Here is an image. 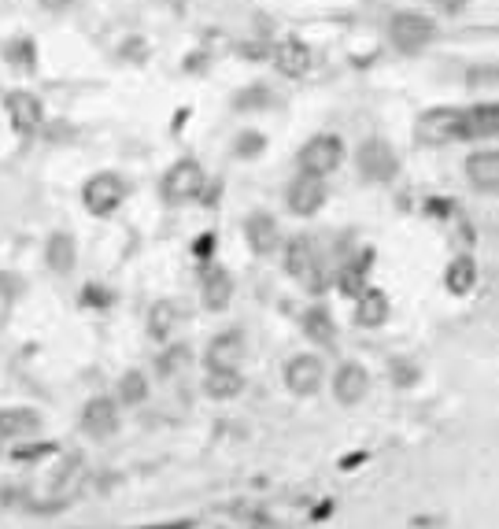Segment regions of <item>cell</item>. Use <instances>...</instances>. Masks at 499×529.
<instances>
[{"mask_svg":"<svg viewBox=\"0 0 499 529\" xmlns=\"http://www.w3.org/2000/svg\"><path fill=\"white\" fill-rule=\"evenodd\" d=\"M8 115H12V123L23 130V134H34L41 119H45V111H41V100L34 93H26V89H15L12 97H8Z\"/></svg>","mask_w":499,"mask_h":529,"instance_id":"cell-18","label":"cell"},{"mask_svg":"<svg viewBox=\"0 0 499 529\" xmlns=\"http://www.w3.org/2000/svg\"><path fill=\"white\" fill-rule=\"evenodd\" d=\"M341 160H344V141L337 134H318L300 148V171H304L307 178H318V182H322L326 174L337 171Z\"/></svg>","mask_w":499,"mask_h":529,"instance_id":"cell-1","label":"cell"},{"mask_svg":"<svg viewBox=\"0 0 499 529\" xmlns=\"http://www.w3.org/2000/svg\"><path fill=\"white\" fill-rule=\"evenodd\" d=\"M185 311L182 304H174V300H159V304H152V311H148V333L156 337V341H171L174 330L182 326Z\"/></svg>","mask_w":499,"mask_h":529,"instance_id":"cell-20","label":"cell"},{"mask_svg":"<svg viewBox=\"0 0 499 529\" xmlns=\"http://www.w3.org/2000/svg\"><path fill=\"white\" fill-rule=\"evenodd\" d=\"M300 322H304V333L315 341V345H322V348L337 345V322H333V315H329L326 304H311Z\"/></svg>","mask_w":499,"mask_h":529,"instance_id":"cell-21","label":"cell"},{"mask_svg":"<svg viewBox=\"0 0 499 529\" xmlns=\"http://www.w3.org/2000/svg\"><path fill=\"white\" fill-rule=\"evenodd\" d=\"M499 130V108L496 104H477L463 111V137H496Z\"/></svg>","mask_w":499,"mask_h":529,"instance_id":"cell-23","label":"cell"},{"mask_svg":"<svg viewBox=\"0 0 499 529\" xmlns=\"http://www.w3.org/2000/svg\"><path fill=\"white\" fill-rule=\"evenodd\" d=\"M433 4H437L440 12L444 15H459L466 8V4H470V0H433Z\"/></svg>","mask_w":499,"mask_h":529,"instance_id":"cell-33","label":"cell"},{"mask_svg":"<svg viewBox=\"0 0 499 529\" xmlns=\"http://www.w3.org/2000/svg\"><path fill=\"white\" fill-rule=\"evenodd\" d=\"M318 263H322V259H318V248L311 237H293V241L285 245V271L293 274V278H311Z\"/></svg>","mask_w":499,"mask_h":529,"instance_id":"cell-16","label":"cell"},{"mask_svg":"<svg viewBox=\"0 0 499 529\" xmlns=\"http://www.w3.org/2000/svg\"><path fill=\"white\" fill-rule=\"evenodd\" d=\"M207 174L196 160H178L171 171L163 174V200L167 204H189L204 193Z\"/></svg>","mask_w":499,"mask_h":529,"instance_id":"cell-3","label":"cell"},{"mask_svg":"<svg viewBox=\"0 0 499 529\" xmlns=\"http://www.w3.org/2000/svg\"><path fill=\"white\" fill-rule=\"evenodd\" d=\"M418 141L422 145H451L463 141V111L459 108H433L418 119Z\"/></svg>","mask_w":499,"mask_h":529,"instance_id":"cell-4","label":"cell"},{"mask_svg":"<svg viewBox=\"0 0 499 529\" xmlns=\"http://www.w3.org/2000/svg\"><path fill=\"white\" fill-rule=\"evenodd\" d=\"M82 430L89 437H97V441H104V437H111V433L119 430V407H115V400H108V396L89 400L82 407Z\"/></svg>","mask_w":499,"mask_h":529,"instance_id":"cell-11","label":"cell"},{"mask_svg":"<svg viewBox=\"0 0 499 529\" xmlns=\"http://www.w3.org/2000/svg\"><path fill=\"white\" fill-rule=\"evenodd\" d=\"M385 319H389V300H385V293L363 285V289L355 293V322H359V326H381Z\"/></svg>","mask_w":499,"mask_h":529,"instance_id":"cell-19","label":"cell"},{"mask_svg":"<svg viewBox=\"0 0 499 529\" xmlns=\"http://www.w3.org/2000/svg\"><path fill=\"white\" fill-rule=\"evenodd\" d=\"M285 204H289V211H293V215H300V219L315 215V211L326 204V182H318V178H307V174H300V178H293V182H289V189H285Z\"/></svg>","mask_w":499,"mask_h":529,"instance_id":"cell-8","label":"cell"},{"mask_svg":"<svg viewBox=\"0 0 499 529\" xmlns=\"http://www.w3.org/2000/svg\"><path fill=\"white\" fill-rule=\"evenodd\" d=\"M359 171L366 174V182H392L396 171H400V156L392 152L389 141L370 137V141L359 145Z\"/></svg>","mask_w":499,"mask_h":529,"instance_id":"cell-5","label":"cell"},{"mask_svg":"<svg viewBox=\"0 0 499 529\" xmlns=\"http://www.w3.org/2000/svg\"><path fill=\"white\" fill-rule=\"evenodd\" d=\"M74 0H41V8L45 12H63V8H71Z\"/></svg>","mask_w":499,"mask_h":529,"instance_id":"cell-34","label":"cell"},{"mask_svg":"<svg viewBox=\"0 0 499 529\" xmlns=\"http://www.w3.org/2000/svg\"><path fill=\"white\" fill-rule=\"evenodd\" d=\"M244 237H248V245L256 256H270V252H278L281 248V230H278V219L267 215V211H256V215H248L244 222Z\"/></svg>","mask_w":499,"mask_h":529,"instance_id":"cell-12","label":"cell"},{"mask_svg":"<svg viewBox=\"0 0 499 529\" xmlns=\"http://www.w3.org/2000/svg\"><path fill=\"white\" fill-rule=\"evenodd\" d=\"M233 104H237V108H270V104H274V93H270V89H263V86H256V89H244L241 97L233 100Z\"/></svg>","mask_w":499,"mask_h":529,"instance_id":"cell-31","label":"cell"},{"mask_svg":"<svg viewBox=\"0 0 499 529\" xmlns=\"http://www.w3.org/2000/svg\"><path fill=\"white\" fill-rule=\"evenodd\" d=\"M263 148H267V137L259 134V130H244L233 141V156L237 160H256V156H263Z\"/></svg>","mask_w":499,"mask_h":529,"instance_id":"cell-27","label":"cell"},{"mask_svg":"<svg viewBox=\"0 0 499 529\" xmlns=\"http://www.w3.org/2000/svg\"><path fill=\"white\" fill-rule=\"evenodd\" d=\"M366 393H370V374H366L359 363H341L337 374H333V396H337L344 407H355V404H363Z\"/></svg>","mask_w":499,"mask_h":529,"instance_id":"cell-10","label":"cell"},{"mask_svg":"<svg viewBox=\"0 0 499 529\" xmlns=\"http://www.w3.org/2000/svg\"><path fill=\"white\" fill-rule=\"evenodd\" d=\"M466 178L477 193H496L499 189V156L496 152H474L466 160Z\"/></svg>","mask_w":499,"mask_h":529,"instance_id":"cell-17","label":"cell"},{"mask_svg":"<svg viewBox=\"0 0 499 529\" xmlns=\"http://www.w3.org/2000/svg\"><path fill=\"white\" fill-rule=\"evenodd\" d=\"M82 474H86V463H82L78 456H71V459H67V467H63L60 474H56V481H52V485H56L60 493H71Z\"/></svg>","mask_w":499,"mask_h":529,"instance_id":"cell-30","label":"cell"},{"mask_svg":"<svg viewBox=\"0 0 499 529\" xmlns=\"http://www.w3.org/2000/svg\"><path fill=\"white\" fill-rule=\"evenodd\" d=\"M189 359H193V352H189L185 345L167 348V352L159 356V374H163V378H171V374H182V370L189 367Z\"/></svg>","mask_w":499,"mask_h":529,"instance_id":"cell-29","label":"cell"},{"mask_svg":"<svg viewBox=\"0 0 499 529\" xmlns=\"http://www.w3.org/2000/svg\"><path fill=\"white\" fill-rule=\"evenodd\" d=\"M414 378H418V367L407 363V359H400L396 363V385H414Z\"/></svg>","mask_w":499,"mask_h":529,"instance_id":"cell-32","label":"cell"},{"mask_svg":"<svg viewBox=\"0 0 499 529\" xmlns=\"http://www.w3.org/2000/svg\"><path fill=\"white\" fill-rule=\"evenodd\" d=\"M444 282H448L451 293H470V289H474V282H477L474 259H470V256L451 259V267H448V274H444Z\"/></svg>","mask_w":499,"mask_h":529,"instance_id":"cell-25","label":"cell"},{"mask_svg":"<svg viewBox=\"0 0 499 529\" xmlns=\"http://www.w3.org/2000/svg\"><path fill=\"white\" fill-rule=\"evenodd\" d=\"M233 300V278L222 267H207L200 274V304L207 311H226Z\"/></svg>","mask_w":499,"mask_h":529,"instance_id":"cell-13","label":"cell"},{"mask_svg":"<svg viewBox=\"0 0 499 529\" xmlns=\"http://www.w3.org/2000/svg\"><path fill=\"white\" fill-rule=\"evenodd\" d=\"M148 400V378L141 374V370H126L119 378V404L126 407H137Z\"/></svg>","mask_w":499,"mask_h":529,"instance_id":"cell-26","label":"cell"},{"mask_svg":"<svg viewBox=\"0 0 499 529\" xmlns=\"http://www.w3.org/2000/svg\"><path fill=\"white\" fill-rule=\"evenodd\" d=\"M326 382V367L318 356H293L285 363V389L293 396H315Z\"/></svg>","mask_w":499,"mask_h":529,"instance_id":"cell-7","label":"cell"},{"mask_svg":"<svg viewBox=\"0 0 499 529\" xmlns=\"http://www.w3.org/2000/svg\"><path fill=\"white\" fill-rule=\"evenodd\" d=\"M204 393L211 400H233V396H241L244 393L241 370H211L204 382Z\"/></svg>","mask_w":499,"mask_h":529,"instance_id":"cell-24","label":"cell"},{"mask_svg":"<svg viewBox=\"0 0 499 529\" xmlns=\"http://www.w3.org/2000/svg\"><path fill=\"white\" fill-rule=\"evenodd\" d=\"M433 37H437V26H433V19L422 12H396L389 19V41L400 52L426 49Z\"/></svg>","mask_w":499,"mask_h":529,"instance_id":"cell-2","label":"cell"},{"mask_svg":"<svg viewBox=\"0 0 499 529\" xmlns=\"http://www.w3.org/2000/svg\"><path fill=\"white\" fill-rule=\"evenodd\" d=\"M82 200H86V208L93 215H111V211H119V204L126 200V182H122L119 174H93L82 189Z\"/></svg>","mask_w":499,"mask_h":529,"instance_id":"cell-6","label":"cell"},{"mask_svg":"<svg viewBox=\"0 0 499 529\" xmlns=\"http://www.w3.org/2000/svg\"><path fill=\"white\" fill-rule=\"evenodd\" d=\"M74 259H78V248H74V237L67 230H56L45 245V263H49L52 274H71Z\"/></svg>","mask_w":499,"mask_h":529,"instance_id":"cell-22","label":"cell"},{"mask_svg":"<svg viewBox=\"0 0 499 529\" xmlns=\"http://www.w3.org/2000/svg\"><path fill=\"white\" fill-rule=\"evenodd\" d=\"M274 67H278L285 78H304V74L311 71V49H307L304 41L289 37V41H281L278 49H274Z\"/></svg>","mask_w":499,"mask_h":529,"instance_id":"cell-15","label":"cell"},{"mask_svg":"<svg viewBox=\"0 0 499 529\" xmlns=\"http://www.w3.org/2000/svg\"><path fill=\"white\" fill-rule=\"evenodd\" d=\"M4 56H8V63L12 67H34V41L30 37H12L8 45H4Z\"/></svg>","mask_w":499,"mask_h":529,"instance_id":"cell-28","label":"cell"},{"mask_svg":"<svg viewBox=\"0 0 499 529\" xmlns=\"http://www.w3.org/2000/svg\"><path fill=\"white\" fill-rule=\"evenodd\" d=\"M207 370H241L244 363V333L241 330H226L219 333L204 352Z\"/></svg>","mask_w":499,"mask_h":529,"instance_id":"cell-9","label":"cell"},{"mask_svg":"<svg viewBox=\"0 0 499 529\" xmlns=\"http://www.w3.org/2000/svg\"><path fill=\"white\" fill-rule=\"evenodd\" d=\"M41 433V419L30 407H4L0 411V441H30Z\"/></svg>","mask_w":499,"mask_h":529,"instance_id":"cell-14","label":"cell"}]
</instances>
